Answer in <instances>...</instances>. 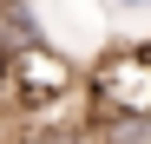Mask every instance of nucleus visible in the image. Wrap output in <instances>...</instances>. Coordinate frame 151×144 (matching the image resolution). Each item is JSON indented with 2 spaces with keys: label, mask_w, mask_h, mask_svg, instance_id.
<instances>
[{
  "label": "nucleus",
  "mask_w": 151,
  "mask_h": 144,
  "mask_svg": "<svg viewBox=\"0 0 151 144\" xmlns=\"http://www.w3.org/2000/svg\"><path fill=\"white\" fill-rule=\"evenodd\" d=\"M0 111L13 125L27 118H86V72L46 39L0 46Z\"/></svg>",
  "instance_id": "nucleus-1"
},
{
  "label": "nucleus",
  "mask_w": 151,
  "mask_h": 144,
  "mask_svg": "<svg viewBox=\"0 0 151 144\" xmlns=\"http://www.w3.org/2000/svg\"><path fill=\"white\" fill-rule=\"evenodd\" d=\"M118 13H151V0H112Z\"/></svg>",
  "instance_id": "nucleus-4"
},
{
  "label": "nucleus",
  "mask_w": 151,
  "mask_h": 144,
  "mask_svg": "<svg viewBox=\"0 0 151 144\" xmlns=\"http://www.w3.org/2000/svg\"><path fill=\"white\" fill-rule=\"evenodd\" d=\"M86 111H112V118H151V46L125 39L105 46L86 72Z\"/></svg>",
  "instance_id": "nucleus-2"
},
{
  "label": "nucleus",
  "mask_w": 151,
  "mask_h": 144,
  "mask_svg": "<svg viewBox=\"0 0 151 144\" xmlns=\"http://www.w3.org/2000/svg\"><path fill=\"white\" fill-rule=\"evenodd\" d=\"M7 144H92L86 118H27V125H13Z\"/></svg>",
  "instance_id": "nucleus-3"
}]
</instances>
